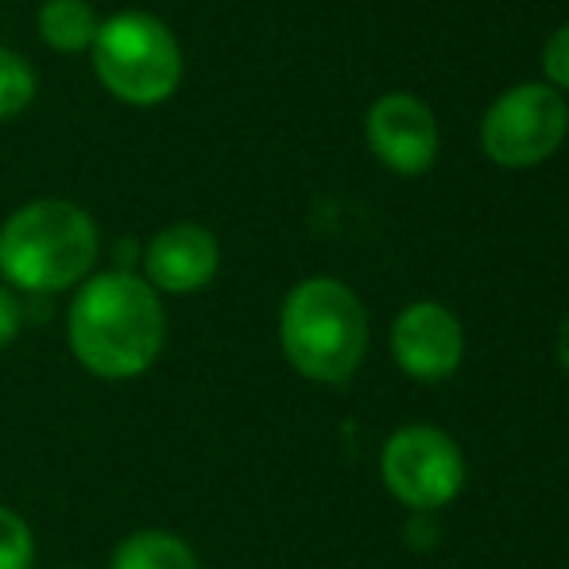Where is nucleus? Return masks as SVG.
I'll use <instances>...</instances> for the list:
<instances>
[{
	"instance_id": "nucleus-7",
	"label": "nucleus",
	"mask_w": 569,
	"mask_h": 569,
	"mask_svg": "<svg viewBox=\"0 0 569 569\" xmlns=\"http://www.w3.org/2000/svg\"><path fill=\"white\" fill-rule=\"evenodd\" d=\"M391 357L411 380L438 383L465 357V330L442 302H411L391 326Z\"/></svg>"
},
{
	"instance_id": "nucleus-13",
	"label": "nucleus",
	"mask_w": 569,
	"mask_h": 569,
	"mask_svg": "<svg viewBox=\"0 0 569 569\" xmlns=\"http://www.w3.org/2000/svg\"><path fill=\"white\" fill-rule=\"evenodd\" d=\"M31 562H36L31 527L0 503V569H31Z\"/></svg>"
},
{
	"instance_id": "nucleus-2",
	"label": "nucleus",
	"mask_w": 569,
	"mask_h": 569,
	"mask_svg": "<svg viewBox=\"0 0 569 569\" xmlns=\"http://www.w3.org/2000/svg\"><path fill=\"white\" fill-rule=\"evenodd\" d=\"M93 263H98V226L74 202L43 198L16 210L0 229V271L23 291H67L90 276Z\"/></svg>"
},
{
	"instance_id": "nucleus-6",
	"label": "nucleus",
	"mask_w": 569,
	"mask_h": 569,
	"mask_svg": "<svg viewBox=\"0 0 569 569\" xmlns=\"http://www.w3.org/2000/svg\"><path fill=\"white\" fill-rule=\"evenodd\" d=\"M569 109L550 86L527 82L508 90L480 124V143L500 167H535L550 159L566 140Z\"/></svg>"
},
{
	"instance_id": "nucleus-12",
	"label": "nucleus",
	"mask_w": 569,
	"mask_h": 569,
	"mask_svg": "<svg viewBox=\"0 0 569 569\" xmlns=\"http://www.w3.org/2000/svg\"><path fill=\"white\" fill-rule=\"evenodd\" d=\"M36 98V70L16 51L0 47V120L20 117Z\"/></svg>"
},
{
	"instance_id": "nucleus-3",
	"label": "nucleus",
	"mask_w": 569,
	"mask_h": 569,
	"mask_svg": "<svg viewBox=\"0 0 569 569\" xmlns=\"http://www.w3.org/2000/svg\"><path fill=\"white\" fill-rule=\"evenodd\" d=\"M279 345L299 376L345 383L368 349L365 302L338 279H302L279 310Z\"/></svg>"
},
{
	"instance_id": "nucleus-10",
	"label": "nucleus",
	"mask_w": 569,
	"mask_h": 569,
	"mask_svg": "<svg viewBox=\"0 0 569 569\" xmlns=\"http://www.w3.org/2000/svg\"><path fill=\"white\" fill-rule=\"evenodd\" d=\"M98 12L90 0H47L39 8V36L62 54H82L98 39Z\"/></svg>"
},
{
	"instance_id": "nucleus-5",
	"label": "nucleus",
	"mask_w": 569,
	"mask_h": 569,
	"mask_svg": "<svg viewBox=\"0 0 569 569\" xmlns=\"http://www.w3.org/2000/svg\"><path fill=\"white\" fill-rule=\"evenodd\" d=\"M383 488L403 508L430 516L461 496L465 488V453L446 430L415 422L383 442L380 450Z\"/></svg>"
},
{
	"instance_id": "nucleus-9",
	"label": "nucleus",
	"mask_w": 569,
	"mask_h": 569,
	"mask_svg": "<svg viewBox=\"0 0 569 569\" xmlns=\"http://www.w3.org/2000/svg\"><path fill=\"white\" fill-rule=\"evenodd\" d=\"M221 263V248L213 240L210 229L202 226H171L163 232H156L143 252V271H148V287L151 291H171V295H190L202 291L213 276H218Z\"/></svg>"
},
{
	"instance_id": "nucleus-11",
	"label": "nucleus",
	"mask_w": 569,
	"mask_h": 569,
	"mask_svg": "<svg viewBox=\"0 0 569 569\" xmlns=\"http://www.w3.org/2000/svg\"><path fill=\"white\" fill-rule=\"evenodd\" d=\"M113 569H198V555L171 531H136L117 547Z\"/></svg>"
},
{
	"instance_id": "nucleus-16",
	"label": "nucleus",
	"mask_w": 569,
	"mask_h": 569,
	"mask_svg": "<svg viewBox=\"0 0 569 569\" xmlns=\"http://www.w3.org/2000/svg\"><path fill=\"white\" fill-rule=\"evenodd\" d=\"M555 352H558V365L569 372V315L562 318V326H558V338H555Z\"/></svg>"
},
{
	"instance_id": "nucleus-1",
	"label": "nucleus",
	"mask_w": 569,
	"mask_h": 569,
	"mask_svg": "<svg viewBox=\"0 0 569 569\" xmlns=\"http://www.w3.org/2000/svg\"><path fill=\"white\" fill-rule=\"evenodd\" d=\"M67 330L82 368L101 380H132L156 365L167 318L148 279L132 271H101L74 295Z\"/></svg>"
},
{
	"instance_id": "nucleus-8",
	"label": "nucleus",
	"mask_w": 569,
	"mask_h": 569,
	"mask_svg": "<svg viewBox=\"0 0 569 569\" xmlns=\"http://www.w3.org/2000/svg\"><path fill=\"white\" fill-rule=\"evenodd\" d=\"M368 143L399 174H422L438 156L435 113L411 93H388L368 109Z\"/></svg>"
},
{
	"instance_id": "nucleus-14",
	"label": "nucleus",
	"mask_w": 569,
	"mask_h": 569,
	"mask_svg": "<svg viewBox=\"0 0 569 569\" xmlns=\"http://www.w3.org/2000/svg\"><path fill=\"white\" fill-rule=\"evenodd\" d=\"M542 70L550 78V90H569V23L547 39V51H542Z\"/></svg>"
},
{
	"instance_id": "nucleus-15",
	"label": "nucleus",
	"mask_w": 569,
	"mask_h": 569,
	"mask_svg": "<svg viewBox=\"0 0 569 569\" xmlns=\"http://www.w3.org/2000/svg\"><path fill=\"white\" fill-rule=\"evenodd\" d=\"M20 322H23V310L20 302L12 299V295L0 287V349H8V345L16 341V333H20Z\"/></svg>"
},
{
	"instance_id": "nucleus-4",
	"label": "nucleus",
	"mask_w": 569,
	"mask_h": 569,
	"mask_svg": "<svg viewBox=\"0 0 569 569\" xmlns=\"http://www.w3.org/2000/svg\"><path fill=\"white\" fill-rule=\"evenodd\" d=\"M93 70L113 98L128 106H159L179 90L182 51L159 16L117 12L93 39Z\"/></svg>"
}]
</instances>
